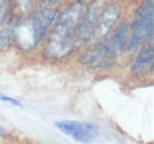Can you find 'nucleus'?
Masks as SVG:
<instances>
[{
    "label": "nucleus",
    "mask_w": 154,
    "mask_h": 144,
    "mask_svg": "<svg viewBox=\"0 0 154 144\" xmlns=\"http://www.w3.org/2000/svg\"><path fill=\"white\" fill-rule=\"evenodd\" d=\"M85 10L83 2H71L70 5L60 12L55 20V25L48 35V41L45 45L43 55L47 58H63L68 57L75 50V33Z\"/></svg>",
    "instance_id": "f257e3e1"
},
{
    "label": "nucleus",
    "mask_w": 154,
    "mask_h": 144,
    "mask_svg": "<svg viewBox=\"0 0 154 144\" xmlns=\"http://www.w3.org/2000/svg\"><path fill=\"white\" fill-rule=\"evenodd\" d=\"M131 38V25L129 22L119 23L108 37L103 40H98L94 45H91L83 55L80 61L86 68H109L114 63L116 57L128 48Z\"/></svg>",
    "instance_id": "f03ea898"
},
{
    "label": "nucleus",
    "mask_w": 154,
    "mask_h": 144,
    "mask_svg": "<svg viewBox=\"0 0 154 144\" xmlns=\"http://www.w3.org/2000/svg\"><path fill=\"white\" fill-rule=\"evenodd\" d=\"M131 25V38L128 48L133 50L137 48L139 45H144L146 40L149 41L152 37V28H154V2L152 0H146L141 2L137 7L136 14H134L133 23Z\"/></svg>",
    "instance_id": "7ed1b4c3"
},
{
    "label": "nucleus",
    "mask_w": 154,
    "mask_h": 144,
    "mask_svg": "<svg viewBox=\"0 0 154 144\" xmlns=\"http://www.w3.org/2000/svg\"><path fill=\"white\" fill-rule=\"evenodd\" d=\"M12 37H14V43L23 51L33 50L40 43L37 28H35L30 15L17 18V22L12 25Z\"/></svg>",
    "instance_id": "20e7f679"
},
{
    "label": "nucleus",
    "mask_w": 154,
    "mask_h": 144,
    "mask_svg": "<svg viewBox=\"0 0 154 144\" xmlns=\"http://www.w3.org/2000/svg\"><path fill=\"white\" fill-rule=\"evenodd\" d=\"M57 129H60L63 134L73 137L78 142H91L96 139L98 136V127L93 123H86V121H73V119H60L55 123Z\"/></svg>",
    "instance_id": "39448f33"
},
{
    "label": "nucleus",
    "mask_w": 154,
    "mask_h": 144,
    "mask_svg": "<svg viewBox=\"0 0 154 144\" xmlns=\"http://www.w3.org/2000/svg\"><path fill=\"white\" fill-rule=\"evenodd\" d=\"M103 7H104L103 2H94V4H90L83 10V15H81L78 27H76V33H75V47L86 43V41H90L93 38L96 18Z\"/></svg>",
    "instance_id": "423d86ee"
},
{
    "label": "nucleus",
    "mask_w": 154,
    "mask_h": 144,
    "mask_svg": "<svg viewBox=\"0 0 154 144\" xmlns=\"http://www.w3.org/2000/svg\"><path fill=\"white\" fill-rule=\"evenodd\" d=\"M121 14H123L121 5H118V4L104 5V7L101 8L100 15H98V18H96L93 38L103 40L104 37H108V35L111 33V30L114 28V25L118 23V20L121 18Z\"/></svg>",
    "instance_id": "0eeeda50"
},
{
    "label": "nucleus",
    "mask_w": 154,
    "mask_h": 144,
    "mask_svg": "<svg viewBox=\"0 0 154 144\" xmlns=\"http://www.w3.org/2000/svg\"><path fill=\"white\" fill-rule=\"evenodd\" d=\"M57 17H58V10L53 7L51 2H47V4L40 5L38 8L32 10L30 18H32V22H33L35 28H37V33H38L40 41L43 40L45 35L48 33V30L51 28V25H53V22L57 20Z\"/></svg>",
    "instance_id": "6e6552de"
},
{
    "label": "nucleus",
    "mask_w": 154,
    "mask_h": 144,
    "mask_svg": "<svg viewBox=\"0 0 154 144\" xmlns=\"http://www.w3.org/2000/svg\"><path fill=\"white\" fill-rule=\"evenodd\" d=\"M152 63H154V43L152 40H149L147 43H144L141 47L139 53L134 58V63L131 66L133 76H146L152 70Z\"/></svg>",
    "instance_id": "1a4fd4ad"
},
{
    "label": "nucleus",
    "mask_w": 154,
    "mask_h": 144,
    "mask_svg": "<svg viewBox=\"0 0 154 144\" xmlns=\"http://www.w3.org/2000/svg\"><path fill=\"white\" fill-rule=\"evenodd\" d=\"M12 41H14V37H12V23H2L0 25V51L7 50Z\"/></svg>",
    "instance_id": "9d476101"
},
{
    "label": "nucleus",
    "mask_w": 154,
    "mask_h": 144,
    "mask_svg": "<svg viewBox=\"0 0 154 144\" xmlns=\"http://www.w3.org/2000/svg\"><path fill=\"white\" fill-rule=\"evenodd\" d=\"M10 10H12L10 2H0V25L5 23V20H7Z\"/></svg>",
    "instance_id": "9b49d317"
},
{
    "label": "nucleus",
    "mask_w": 154,
    "mask_h": 144,
    "mask_svg": "<svg viewBox=\"0 0 154 144\" xmlns=\"http://www.w3.org/2000/svg\"><path fill=\"white\" fill-rule=\"evenodd\" d=\"M0 101H5V103H10V104H14V106H17V108H22V103L18 100H15V98H12V96H7V94H2L0 93Z\"/></svg>",
    "instance_id": "f8f14e48"
},
{
    "label": "nucleus",
    "mask_w": 154,
    "mask_h": 144,
    "mask_svg": "<svg viewBox=\"0 0 154 144\" xmlns=\"http://www.w3.org/2000/svg\"><path fill=\"white\" fill-rule=\"evenodd\" d=\"M5 134V129H4V126H0V136H4Z\"/></svg>",
    "instance_id": "ddd939ff"
}]
</instances>
